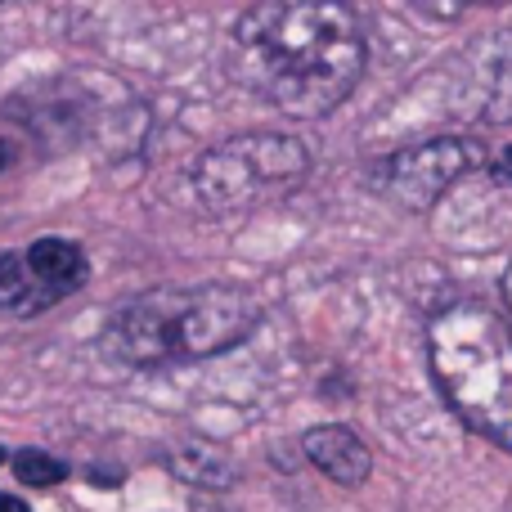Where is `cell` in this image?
<instances>
[{
    "label": "cell",
    "instance_id": "6da1fadb",
    "mask_svg": "<svg viewBox=\"0 0 512 512\" xmlns=\"http://www.w3.org/2000/svg\"><path fill=\"white\" fill-rule=\"evenodd\" d=\"M364 68L369 36L346 0H256L234 27V81L283 117H328L351 99Z\"/></svg>",
    "mask_w": 512,
    "mask_h": 512
},
{
    "label": "cell",
    "instance_id": "7a4b0ae2",
    "mask_svg": "<svg viewBox=\"0 0 512 512\" xmlns=\"http://www.w3.org/2000/svg\"><path fill=\"white\" fill-rule=\"evenodd\" d=\"M261 324V301L239 283L203 288H153L131 297L108 319V351L135 369L176 360H207L239 346Z\"/></svg>",
    "mask_w": 512,
    "mask_h": 512
},
{
    "label": "cell",
    "instance_id": "3957f363",
    "mask_svg": "<svg viewBox=\"0 0 512 512\" xmlns=\"http://www.w3.org/2000/svg\"><path fill=\"white\" fill-rule=\"evenodd\" d=\"M432 378L450 409L512 450V324L481 301H454L427 328Z\"/></svg>",
    "mask_w": 512,
    "mask_h": 512
},
{
    "label": "cell",
    "instance_id": "277c9868",
    "mask_svg": "<svg viewBox=\"0 0 512 512\" xmlns=\"http://www.w3.org/2000/svg\"><path fill=\"white\" fill-rule=\"evenodd\" d=\"M310 176V153L297 135L248 131L221 140L194 162V194L207 212H252L288 198Z\"/></svg>",
    "mask_w": 512,
    "mask_h": 512
},
{
    "label": "cell",
    "instance_id": "5b68a950",
    "mask_svg": "<svg viewBox=\"0 0 512 512\" xmlns=\"http://www.w3.org/2000/svg\"><path fill=\"white\" fill-rule=\"evenodd\" d=\"M486 162V144L468 140V135H436V140L409 144V149L391 153L378 167V189L400 203L405 212H427L441 203L450 185H459L468 171Z\"/></svg>",
    "mask_w": 512,
    "mask_h": 512
},
{
    "label": "cell",
    "instance_id": "8992f818",
    "mask_svg": "<svg viewBox=\"0 0 512 512\" xmlns=\"http://www.w3.org/2000/svg\"><path fill=\"white\" fill-rule=\"evenodd\" d=\"M454 108L490 126H512V32L468 45L454 72Z\"/></svg>",
    "mask_w": 512,
    "mask_h": 512
},
{
    "label": "cell",
    "instance_id": "52a82bcc",
    "mask_svg": "<svg viewBox=\"0 0 512 512\" xmlns=\"http://www.w3.org/2000/svg\"><path fill=\"white\" fill-rule=\"evenodd\" d=\"M301 450H306V459L315 463L328 481H337V486H364L369 472H373L369 445H364L360 436H355L351 427H342V423L310 427L306 441H301Z\"/></svg>",
    "mask_w": 512,
    "mask_h": 512
},
{
    "label": "cell",
    "instance_id": "ba28073f",
    "mask_svg": "<svg viewBox=\"0 0 512 512\" xmlns=\"http://www.w3.org/2000/svg\"><path fill=\"white\" fill-rule=\"evenodd\" d=\"M23 256H27L36 279H41L45 288H54L59 297H68V292H77L81 283H86V252L68 239H41Z\"/></svg>",
    "mask_w": 512,
    "mask_h": 512
},
{
    "label": "cell",
    "instance_id": "9c48e42d",
    "mask_svg": "<svg viewBox=\"0 0 512 512\" xmlns=\"http://www.w3.org/2000/svg\"><path fill=\"white\" fill-rule=\"evenodd\" d=\"M54 301H59V292L36 279L27 256H0V310L36 315V310H50Z\"/></svg>",
    "mask_w": 512,
    "mask_h": 512
},
{
    "label": "cell",
    "instance_id": "30bf717a",
    "mask_svg": "<svg viewBox=\"0 0 512 512\" xmlns=\"http://www.w3.org/2000/svg\"><path fill=\"white\" fill-rule=\"evenodd\" d=\"M167 468L176 472V477L194 481V486H207V490H221L225 481H234L230 459H221L216 450H203V445H189V450L167 454Z\"/></svg>",
    "mask_w": 512,
    "mask_h": 512
},
{
    "label": "cell",
    "instance_id": "8fae6325",
    "mask_svg": "<svg viewBox=\"0 0 512 512\" xmlns=\"http://www.w3.org/2000/svg\"><path fill=\"white\" fill-rule=\"evenodd\" d=\"M14 477L23 481V486L50 490V486H59V481L68 477V463L54 459V454H45V450H18L14 454Z\"/></svg>",
    "mask_w": 512,
    "mask_h": 512
},
{
    "label": "cell",
    "instance_id": "7c38bea8",
    "mask_svg": "<svg viewBox=\"0 0 512 512\" xmlns=\"http://www.w3.org/2000/svg\"><path fill=\"white\" fill-rule=\"evenodd\" d=\"M423 14L432 18H445V23H454V18L472 14V9H495V5H508V0H414Z\"/></svg>",
    "mask_w": 512,
    "mask_h": 512
},
{
    "label": "cell",
    "instance_id": "4fadbf2b",
    "mask_svg": "<svg viewBox=\"0 0 512 512\" xmlns=\"http://www.w3.org/2000/svg\"><path fill=\"white\" fill-rule=\"evenodd\" d=\"M490 171H495V180H499V185H508V189H512V144H508L504 153H499L495 162H490Z\"/></svg>",
    "mask_w": 512,
    "mask_h": 512
},
{
    "label": "cell",
    "instance_id": "5bb4252c",
    "mask_svg": "<svg viewBox=\"0 0 512 512\" xmlns=\"http://www.w3.org/2000/svg\"><path fill=\"white\" fill-rule=\"evenodd\" d=\"M0 512H32V508H27L18 495H5V490H0Z\"/></svg>",
    "mask_w": 512,
    "mask_h": 512
},
{
    "label": "cell",
    "instance_id": "9a60e30c",
    "mask_svg": "<svg viewBox=\"0 0 512 512\" xmlns=\"http://www.w3.org/2000/svg\"><path fill=\"white\" fill-rule=\"evenodd\" d=\"M9 162H14V144H9V140H0V171H5Z\"/></svg>",
    "mask_w": 512,
    "mask_h": 512
},
{
    "label": "cell",
    "instance_id": "2e32d148",
    "mask_svg": "<svg viewBox=\"0 0 512 512\" xmlns=\"http://www.w3.org/2000/svg\"><path fill=\"white\" fill-rule=\"evenodd\" d=\"M504 292H508V306H512V265H508V279H504Z\"/></svg>",
    "mask_w": 512,
    "mask_h": 512
},
{
    "label": "cell",
    "instance_id": "e0dca14e",
    "mask_svg": "<svg viewBox=\"0 0 512 512\" xmlns=\"http://www.w3.org/2000/svg\"><path fill=\"white\" fill-rule=\"evenodd\" d=\"M0 463H5V445H0Z\"/></svg>",
    "mask_w": 512,
    "mask_h": 512
},
{
    "label": "cell",
    "instance_id": "ac0fdd59",
    "mask_svg": "<svg viewBox=\"0 0 512 512\" xmlns=\"http://www.w3.org/2000/svg\"><path fill=\"white\" fill-rule=\"evenodd\" d=\"M198 512H212V508H198Z\"/></svg>",
    "mask_w": 512,
    "mask_h": 512
}]
</instances>
